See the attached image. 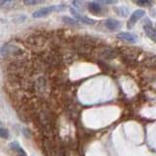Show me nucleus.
<instances>
[{
  "instance_id": "nucleus-1",
  "label": "nucleus",
  "mask_w": 156,
  "mask_h": 156,
  "mask_svg": "<svg viewBox=\"0 0 156 156\" xmlns=\"http://www.w3.org/2000/svg\"><path fill=\"white\" fill-rule=\"evenodd\" d=\"M65 9V5H53L48 7H43L34 11L33 13V18L34 19H39V18H44L48 15H50L53 12H59Z\"/></svg>"
},
{
  "instance_id": "nucleus-2",
  "label": "nucleus",
  "mask_w": 156,
  "mask_h": 156,
  "mask_svg": "<svg viewBox=\"0 0 156 156\" xmlns=\"http://www.w3.org/2000/svg\"><path fill=\"white\" fill-rule=\"evenodd\" d=\"M1 53L3 56H10V55L18 56V55L23 54V51H22L20 48H18L17 46L8 44V45H5L1 48Z\"/></svg>"
},
{
  "instance_id": "nucleus-3",
  "label": "nucleus",
  "mask_w": 156,
  "mask_h": 156,
  "mask_svg": "<svg viewBox=\"0 0 156 156\" xmlns=\"http://www.w3.org/2000/svg\"><path fill=\"white\" fill-rule=\"evenodd\" d=\"M145 15V11L144 10H141V9H139V10H136L135 12L133 13V14L131 15L130 19H129L128 21V28L129 29H132L133 26H135L136 24V22L139 21L140 19H141L142 17H144Z\"/></svg>"
},
{
  "instance_id": "nucleus-4",
  "label": "nucleus",
  "mask_w": 156,
  "mask_h": 156,
  "mask_svg": "<svg viewBox=\"0 0 156 156\" xmlns=\"http://www.w3.org/2000/svg\"><path fill=\"white\" fill-rule=\"evenodd\" d=\"M70 11H71V13H72V15L78 20V22H80V23H83V24H86V25H94L95 24L94 20L90 19V18H87L86 16L82 15L81 13H79L78 11H76L74 8H71Z\"/></svg>"
},
{
  "instance_id": "nucleus-5",
  "label": "nucleus",
  "mask_w": 156,
  "mask_h": 156,
  "mask_svg": "<svg viewBox=\"0 0 156 156\" xmlns=\"http://www.w3.org/2000/svg\"><path fill=\"white\" fill-rule=\"evenodd\" d=\"M144 30L145 34L147 35V37L150 38V41H152L154 43H156V29L150 24H146L144 26Z\"/></svg>"
},
{
  "instance_id": "nucleus-6",
  "label": "nucleus",
  "mask_w": 156,
  "mask_h": 156,
  "mask_svg": "<svg viewBox=\"0 0 156 156\" xmlns=\"http://www.w3.org/2000/svg\"><path fill=\"white\" fill-rule=\"evenodd\" d=\"M118 38L122 39V41H128V42H136L137 41V37L136 34H131V33H126V32H122L118 34Z\"/></svg>"
},
{
  "instance_id": "nucleus-7",
  "label": "nucleus",
  "mask_w": 156,
  "mask_h": 156,
  "mask_svg": "<svg viewBox=\"0 0 156 156\" xmlns=\"http://www.w3.org/2000/svg\"><path fill=\"white\" fill-rule=\"evenodd\" d=\"M105 27L106 29H108L109 30H117L121 28V23L118 20L115 19H108L105 22Z\"/></svg>"
},
{
  "instance_id": "nucleus-8",
  "label": "nucleus",
  "mask_w": 156,
  "mask_h": 156,
  "mask_svg": "<svg viewBox=\"0 0 156 156\" xmlns=\"http://www.w3.org/2000/svg\"><path fill=\"white\" fill-rule=\"evenodd\" d=\"M10 147L17 153V156H28L27 153L25 152V150L21 147L18 142H12V144H10Z\"/></svg>"
},
{
  "instance_id": "nucleus-9",
  "label": "nucleus",
  "mask_w": 156,
  "mask_h": 156,
  "mask_svg": "<svg viewBox=\"0 0 156 156\" xmlns=\"http://www.w3.org/2000/svg\"><path fill=\"white\" fill-rule=\"evenodd\" d=\"M87 9L90 10V12L92 13V14H98V13H100L101 10H102L101 7L96 2H90V3H88Z\"/></svg>"
},
{
  "instance_id": "nucleus-10",
  "label": "nucleus",
  "mask_w": 156,
  "mask_h": 156,
  "mask_svg": "<svg viewBox=\"0 0 156 156\" xmlns=\"http://www.w3.org/2000/svg\"><path fill=\"white\" fill-rule=\"evenodd\" d=\"M17 0H0V7L3 9H10L15 5Z\"/></svg>"
},
{
  "instance_id": "nucleus-11",
  "label": "nucleus",
  "mask_w": 156,
  "mask_h": 156,
  "mask_svg": "<svg viewBox=\"0 0 156 156\" xmlns=\"http://www.w3.org/2000/svg\"><path fill=\"white\" fill-rule=\"evenodd\" d=\"M136 4L140 7H150L153 5L152 0H136Z\"/></svg>"
},
{
  "instance_id": "nucleus-12",
  "label": "nucleus",
  "mask_w": 156,
  "mask_h": 156,
  "mask_svg": "<svg viewBox=\"0 0 156 156\" xmlns=\"http://www.w3.org/2000/svg\"><path fill=\"white\" fill-rule=\"evenodd\" d=\"M44 2H45V0H24V4L27 6L38 5V4H42Z\"/></svg>"
},
{
  "instance_id": "nucleus-13",
  "label": "nucleus",
  "mask_w": 156,
  "mask_h": 156,
  "mask_svg": "<svg viewBox=\"0 0 156 156\" xmlns=\"http://www.w3.org/2000/svg\"><path fill=\"white\" fill-rule=\"evenodd\" d=\"M62 20H63L64 23L68 24V25H72V26H79V22L76 21L74 19H72V18L70 17H63L62 18Z\"/></svg>"
},
{
  "instance_id": "nucleus-14",
  "label": "nucleus",
  "mask_w": 156,
  "mask_h": 156,
  "mask_svg": "<svg viewBox=\"0 0 156 156\" xmlns=\"http://www.w3.org/2000/svg\"><path fill=\"white\" fill-rule=\"evenodd\" d=\"M73 5L75 7H77L79 9H81V10H83V7L86 5V2L83 1V0H74L73 1Z\"/></svg>"
},
{
  "instance_id": "nucleus-15",
  "label": "nucleus",
  "mask_w": 156,
  "mask_h": 156,
  "mask_svg": "<svg viewBox=\"0 0 156 156\" xmlns=\"http://www.w3.org/2000/svg\"><path fill=\"white\" fill-rule=\"evenodd\" d=\"M94 2L100 3V4H105V5H111V4L117 3V0H94Z\"/></svg>"
},
{
  "instance_id": "nucleus-16",
  "label": "nucleus",
  "mask_w": 156,
  "mask_h": 156,
  "mask_svg": "<svg viewBox=\"0 0 156 156\" xmlns=\"http://www.w3.org/2000/svg\"><path fill=\"white\" fill-rule=\"evenodd\" d=\"M116 10V12L118 13V14H120L121 16H123V17H125V16H127V14H128V12H129V10L128 9H126L125 7H119L118 9H115Z\"/></svg>"
},
{
  "instance_id": "nucleus-17",
  "label": "nucleus",
  "mask_w": 156,
  "mask_h": 156,
  "mask_svg": "<svg viewBox=\"0 0 156 156\" xmlns=\"http://www.w3.org/2000/svg\"><path fill=\"white\" fill-rule=\"evenodd\" d=\"M0 137H2V139H8L9 137V132L5 128H0Z\"/></svg>"
}]
</instances>
